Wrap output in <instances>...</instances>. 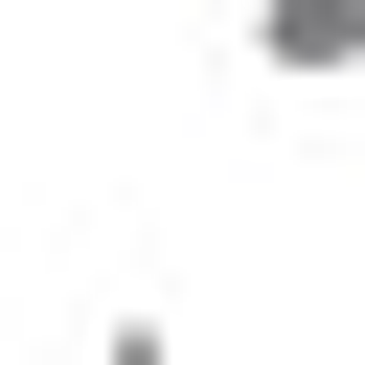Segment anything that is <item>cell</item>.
<instances>
[{"label":"cell","instance_id":"cell-1","mask_svg":"<svg viewBox=\"0 0 365 365\" xmlns=\"http://www.w3.org/2000/svg\"><path fill=\"white\" fill-rule=\"evenodd\" d=\"M251 68L274 91H365V0H251Z\"/></svg>","mask_w":365,"mask_h":365}]
</instances>
